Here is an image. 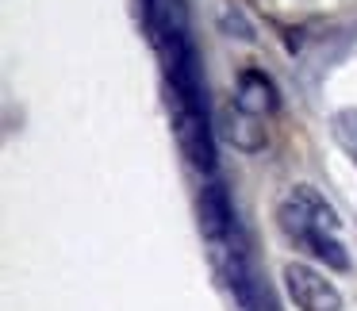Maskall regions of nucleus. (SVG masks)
Wrapping results in <instances>:
<instances>
[{"label":"nucleus","instance_id":"obj_2","mask_svg":"<svg viewBox=\"0 0 357 311\" xmlns=\"http://www.w3.org/2000/svg\"><path fill=\"white\" fill-rule=\"evenodd\" d=\"M173 108V135L185 154V162L200 173H215V131H211V112L185 108V104H169Z\"/></svg>","mask_w":357,"mask_h":311},{"label":"nucleus","instance_id":"obj_7","mask_svg":"<svg viewBox=\"0 0 357 311\" xmlns=\"http://www.w3.org/2000/svg\"><path fill=\"white\" fill-rule=\"evenodd\" d=\"M219 135H223L234 150H242V154H257V150L265 146V127H257V116L242 112L238 104L219 112Z\"/></svg>","mask_w":357,"mask_h":311},{"label":"nucleus","instance_id":"obj_3","mask_svg":"<svg viewBox=\"0 0 357 311\" xmlns=\"http://www.w3.org/2000/svg\"><path fill=\"white\" fill-rule=\"evenodd\" d=\"M280 277H284V292H288V300L296 303V311H342L346 308L338 285H334L326 273H319L315 265L288 261Z\"/></svg>","mask_w":357,"mask_h":311},{"label":"nucleus","instance_id":"obj_4","mask_svg":"<svg viewBox=\"0 0 357 311\" xmlns=\"http://www.w3.org/2000/svg\"><path fill=\"white\" fill-rule=\"evenodd\" d=\"M142 31L158 54L192 39L188 35V4L185 0H150L146 12H142Z\"/></svg>","mask_w":357,"mask_h":311},{"label":"nucleus","instance_id":"obj_6","mask_svg":"<svg viewBox=\"0 0 357 311\" xmlns=\"http://www.w3.org/2000/svg\"><path fill=\"white\" fill-rule=\"evenodd\" d=\"M234 104H238L242 112H250V116L265 119L273 116V112L280 108V93H277V81L269 77L265 70H242L238 73V93H234Z\"/></svg>","mask_w":357,"mask_h":311},{"label":"nucleus","instance_id":"obj_8","mask_svg":"<svg viewBox=\"0 0 357 311\" xmlns=\"http://www.w3.org/2000/svg\"><path fill=\"white\" fill-rule=\"evenodd\" d=\"M331 135L342 146V154L357 165V108H338L331 116Z\"/></svg>","mask_w":357,"mask_h":311},{"label":"nucleus","instance_id":"obj_5","mask_svg":"<svg viewBox=\"0 0 357 311\" xmlns=\"http://www.w3.org/2000/svg\"><path fill=\"white\" fill-rule=\"evenodd\" d=\"M196 208H200V231L208 242H227L234 231V208H231V192H227L223 181H208V185L200 188V200H196Z\"/></svg>","mask_w":357,"mask_h":311},{"label":"nucleus","instance_id":"obj_9","mask_svg":"<svg viewBox=\"0 0 357 311\" xmlns=\"http://www.w3.org/2000/svg\"><path fill=\"white\" fill-rule=\"evenodd\" d=\"M135 4H139V16H142V12H146V4H150V0H135Z\"/></svg>","mask_w":357,"mask_h":311},{"label":"nucleus","instance_id":"obj_1","mask_svg":"<svg viewBox=\"0 0 357 311\" xmlns=\"http://www.w3.org/2000/svg\"><path fill=\"white\" fill-rule=\"evenodd\" d=\"M277 227L284 231V238H292L300 250H307L315 261H323L326 269H349L346 242L338 238L342 219L338 211L326 204V196H319L311 185H292L280 192L277 200Z\"/></svg>","mask_w":357,"mask_h":311}]
</instances>
